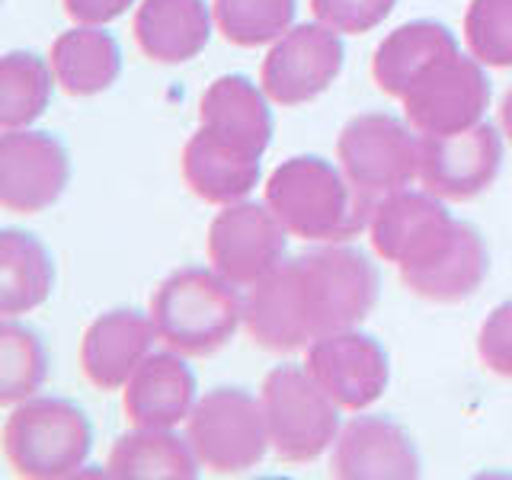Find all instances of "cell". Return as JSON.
<instances>
[{
    "label": "cell",
    "instance_id": "32",
    "mask_svg": "<svg viewBox=\"0 0 512 480\" xmlns=\"http://www.w3.org/2000/svg\"><path fill=\"white\" fill-rule=\"evenodd\" d=\"M61 4L77 26H106L135 7V0H61Z\"/></svg>",
    "mask_w": 512,
    "mask_h": 480
},
{
    "label": "cell",
    "instance_id": "10",
    "mask_svg": "<svg viewBox=\"0 0 512 480\" xmlns=\"http://www.w3.org/2000/svg\"><path fill=\"white\" fill-rule=\"evenodd\" d=\"M285 224L263 202L221 205L208 224V263L237 288H253L285 256Z\"/></svg>",
    "mask_w": 512,
    "mask_h": 480
},
{
    "label": "cell",
    "instance_id": "22",
    "mask_svg": "<svg viewBox=\"0 0 512 480\" xmlns=\"http://www.w3.org/2000/svg\"><path fill=\"white\" fill-rule=\"evenodd\" d=\"M183 180L202 202H244L260 183V157H250L199 128L183 148Z\"/></svg>",
    "mask_w": 512,
    "mask_h": 480
},
{
    "label": "cell",
    "instance_id": "24",
    "mask_svg": "<svg viewBox=\"0 0 512 480\" xmlns=\"http://www.w3.org/2000/svg\"><path fill=\"white\" fill-rule=\"evenodd\" d=\"M55 288L52 253L36 234L0 231V314L20 317L42 308Z\"/></svg>",
    "mask_w": 512,
    "mask_h": 480
},
{
    "label": "cell",
    "instance_id": "33",
    "mask_svg": "<svg viewBox=\"0 0 512 480\" xmlns=\"http://www.w3.org/2000/svg\"><path fill=\"white\" fill-rule=\"evenodd\" d=\"M500 125H503V135L512 141V90L503 96V103H500Z\"/></svg>",
    "mask_w": 512,
    "mask_h": 480
},
{
    "label": "cell",
    "instance_id": "8",
    "mask_svg": "<svg viewBox=\"0 0 512 480\" xmlns=\"http://www.w3.org/2000/svg\"><path fill=\"white\" fill-rule=\"evenodd\" d=\"M340 32L324 23H301L272 42L260 68V87L276 106L295 109L324 96L343 71Z\"/></svg>",
    "mask_w": 512,
    "mask_h": 480
},
{
    "label": "cell",
    "instance_id": "12",
    "mask_svg": "<svg viewBox=\"0 0 512 480\" xmlns=\"http://www.w3.org/2000/svg\"><path fill=\"white\" fill-rule=\"evenodd\" d=\"M503 167V138L477 122L455 135H420V183L448 202H471L487 192Z\"/></svg>",
    "mask_w": 512,
    "mask_h": 480
},
{
    "label": "cell",
    "instance_id": "17",
    "mask_svg": "<svg viewBox=\"0 0 512 480\" xmlns=\"http://www.w3.org/2000/svg\"><path fill=\"white\" fill-rule=\"evenodd\" d=\"M196 375L180 352H151L122 391L128 423L138 429H173L196 410Z\"/></svg>",
    "mask_w": 512,
    "mask_h": 480
},
{
    "label": "cell",
    "instance_id": "11",
    "mask_svg": "<svg viewBox=\"0 0 512 480\" xmlns=\"http://www.w3.org/2000/svg\"><path fill=\"white\" fill-rule=\"evenodd\" d=\"M71 180L68 148L52 132L10 128L0 135V205L16 215L52 208Z\"/></svg>",
    "mask_w": 512,
    "mask_h": 480
},
{
    "label": "cell",
    "instance_id": "1",
    "mask_svg": "<svg viewBox=\"0 0 512 480\" xmlns=\"http://www.w3.org/2000/svg\"><path fill=\"white\" fill-rule=\"evenodd\" d=\"M378 269L352 247L292 256L244 298V330L266 352H298L320 336L359 327L378 304Z\"/></svg>",
    "mask_w": 512,
    "mask_h": 480
},
{
    "label": "cell",
    "instance_id": "9",
    "mask_svg": "<svg viewBox=\"0 0 512 480\" xmlns=\"http://www.w3.org/2000/svg\"><path fill=\"white\" fill-rule=\"evenodd\" d=\"M404 116L420 135H455L474 128L490 106V80L474 55L442 58L404 93Z\"/></svg>",
    "mask_w": 512,
    "mask_h": 480
},
{
    "label": "cell",
    "instance_id": "7",
    "mask_svg": "<svg viewBox=\"0 0 512 480\" xmlns=\"http://www.w3.org/2000/svg\"><path fill=\"white\" fill-rule=\"evenodd\" d=\"M336 157L352 186L375 202L420 180V138L388 112H362L343 125Z\"/></svg>",
    "mask_w": 512,
    "mask_h": 480
},
{
    "label": "cell",
    "instance_id": "15",
    "mask_svg": "<svg viewBox=\"0 0 512 480\" xmlns=\"http://www.w3.org/2000/svg\"><path fill=\"white\" fill-rule=\"evenodd\" d=\"M423 461L410 432L388 416H356L333 442L330 477L340 480H413Z\"/></svg>",
    "mask_w": 512,
    "mask_h": 480
},
{
    "label": "cell",
    "instance_id": "20",
    "mask_svg": "<svg viewBox=\"0 0 512 480\" xmlns=\"http://www.w3.org/2000/svg\"><path fill=\"white\" fill-rule=\"evenodd\" d=\"M215 13L205 0H141L135 10V42L157 64H183L205 52Z\"/></svg>",
    "mask_w": 512,
    "mask_h": 480
},
{
    "label": "cell",
    "instance_id": "14",
    "mask_svg": "<svg viewBox=\"0 0 512 480\" xmlns=\"http://www.w3.org/2000/svg\"><path fill=\"white\" fill-rule=\"evenodd\" d=\"M452 212L442 205L439 196L416 189H400L375 202L372 221H368V237L384 263L397 269L420 266L432 253H439L442 244L455 231Z\"/></svg>",
    "mask_w": 512,
    "mask_h": 480
},
{
    "label": "cell",
    "instance_id": "4",
    "mask_svg": "<svg viewBox=\"0 0 512 480\" xmlns=\"http://www.w3.org/2000/svg\"><path fill=\"white\" fill-rule=\"evenodd\" d=\"M10 468L29 480L74 477L93 452L87 413L61 397L20 400L0 432Z\"/></svg>",
    "mask_w": 512,
    "mask_h": 480
},
{
    "label": "cell",
    "instance_id": "21",
    "mask_svg": "<svg viewBox=\"0 0 512 480\" xmlns=\"http://www.w3.org/2000/svg\"><path fill=\"white\" fill-rule=\"evenodd\" d=\"M458 52V39L442 23L416 20L397 26L391 36L375 48L372 58V77L381 93L404 100V93L420 80L426 71H432L442 58Z\"/></svg>",
    "mask_w": 512,
    "mask_h": 480
},
{
    "label": "cell",
    "instance_id": "5",
    "mask_svg": "<svg viewBox=\"0 0 512 480\" xmlns=\"http://www.w3.org/2000/svg\"><path fill=\"white\" fill-rule=\"evenodd\" d=\"M263 413L272 452L285 464L317 461L340 436V404L304 365H276L263 381Z\"/></svg>",
    "mask_w": 512,
    "mask_h": 480
},
{
    "label": "cell",
    "instance_id": "29",
    "mask_svg": "<svg viewBox=\"0 0 512 480\" xmlns=\"http://www.w3.org/2000/svg\"><path fill=\"white\" fill-rule=\"evenodd\" d=\"M464 42L487 68H512V0H471Z\"/></svg>",
    "mask_w": 512,
    "mask_h": 480
},
{
    "label": "cell",
    "instance_id": "31",
    "mask_svg": "<svg viewBox=\"0 0 512 480\" xmlns=\"http://www.w3.org/2000/svg\"><path fill=\"white\" fill-rule=\"evenodd\" d=\"M477 356L493 375L512 378V301L496 304L484 324H480Z\"/></svg>",
    "mask_w": 512,
    "mask_h": 480
},
{
    "label": "cell",
    "instance_id": "27",
    "mask_svg": "<svg viewBox=\"0 0 512 480\" xmlns=\"http://www.w3.org/2000/svg\"><path fill=\"white\" fill-rule=\"evenodd\" d=\"M48 378V356L36 330L4 317L0 324V404L16 407L36 397Z\"/></svg>",
    "mask_w": 512,
    "mask_h": 480
},
{
    "label": "cell",
    "instance_id": "26",
    "mask_svg": "<svg viewBox=\"0 0 512 480\" xmlns=\"http://www.w3.org/2000/svg\"><path fill=\"white\" fill-rule=\"evenodd\" d=\"M55 84L52 61L32 52H7L0 61V128H29L52 103Z\"/></svg>",
    "mask_w": 512,
    "mask_h": 480
},
{
    "label": "cell",
    "instance_id": "25",
    "mask_svg": "<svg viewBox=\"0 0 512 480\" xmlns=\"http://www.w3.org/2000/svg\"><path fill=\"white\" fill-rule=\"evenodd\" d=\"M199 458L189 439L173 429H138L112 445L106 461V477L119 480H196Z\"/></svg>",
    "mask_w": 512,
    "mask_h": 480
},
{
    "label": "cell",
    "instance_id": "28",
    "mask_svg": "<svg viewBox=\"0 0 512 480\" xmlns=\"http://www.w3.org/2000/svg\"><path fill=\"white\" fill-rule=\"evenodd\" d=\"M215 26L237 48L279 42L295 23L298 0H212Z\"/></svg>",
    "mask_w": 512,
    "mask_h": 480
},
{
    "label": "cell",
    "instance_id": "30",
    "mask_svg": "<svg viewBox=\"0 0 512 480\" xmlns=\"http://www.w3.org/2000/svg\"><path fill=\"white\" fill-rule=\"evenodd\" d=\"M397 7V0H311L317 23H324L343 36H365L378 29Z\"/></svg>",
    "mask_w": 512,
    "mask_h": 480
},
{
    "label": "cell",
    "instance_id": "16",
    "mask_svg": "<svg viewBox=\"0 0 512 480\" xmlns=\"http://www.w3.org/2000/svg\"><path fill=\"white\" fill-rule=\"evenodd\" d=\"M157 327L151 314L135 308H116L96 317L80 340V368L100 391H119L135 375V368L151 356Z\"/></svg>",
    "mask_w": 512,
    "mask_h": 480
},
{
    "label": "cell",
    "instance_id": "23",
    "mask_svg": "<svg viewBox=\"0 0 512 480\" xmlns=\"http://www.w3.org/2000/svg\"><path fill=\"white\" fill-rule=\"evenodd\" d=\"M52 71L64 93L96 96L109 90L122 74V48L112 32L100 26H74L52 45Z\"/></svg>",
    "mask_w": 512,
    "mask_h": 480
},
{
    "label": "cell",
    "instance_id": "13",
    "mask_svg": "<svg viewBox=\"0 0 512 480\" xmlns=\"http://www.w3.org/2000/svg\"><path fill=\"white\" fill-rule=\"evenodd\" d=\"M304 368L343 410H368L388 391L391 365L388 352L375 336L352 330H340L320 336L308 346Z\"/></svg>",
    "mask_w": 512,
    "mask_h": 480
},
{
    "label": "cell",
    "instance_id": "2",
    "mask_svg": "<svg viewBox=\"0 0 512 480\" xmlns=\"http://www.w3.org/2000/svg\"><path fill=\"white\" fill-rule=\"evenodd\" d=\"M266 205L292 237L308 244H346L368 228L375 199L324 157H288L269 173Z\"/></svg>",
    "mask_w": 512,
    "mask_h": 480
},
{
    "label": "cell",
    "instance_id": "18",
    "mask_svg": "<svg viewBox=\"0 0 512 480\" xmlns=\"http://www.w3.org/2000/svg\"><path fill=\"white\" fill-rule=\"evenodd\" d=\"M199 128L250 157H263L272 141V109L263 87L244 74H224L202 93Z\"/></svg>",
    "mask_w": 512,
    "mask_h": 480
},
{
    "label": "cell",
    "instance_id": "6",
    "mask_svg": "<svg viewBox=\"0 0 512 480\" xmlns=\"http://www.w3.org/2000/svg\"><path fill=\"white\" fill-rule=\"evenodd\" d=\"M186 439L208 474L237 477L266 458L269 429L263 400L244 388H215L199 397L189 416Z\"/></svg>",
    "mask_w": 512,
    "mask_h": 480
},
{
    "label": "cell",
    "instance_id": "19",
    "mask_svg": "<svg viewBox=\"0 0 512 480\" xmlns=\"http://www.w3.org/2000/svg\"><path fill=\"white\" fill-rule=\"evenodd\" d=\"M490 272V253L477 228L458 221L452 237L445 240L439 253H432L426 263L400 269L404 282L413 295L436 304H458L468 301Z\"/></svg>",
    "mask_w": 512,
    "mask_h": 480
},
{
    "label": "cell",
    "instance_id": "3",
    "mask_svg": "<svg viewBox=\"0 0 512 480\" xmlns=\"http://www.w3.org/2000/svg\"><path fill=\"white\" fill-rule=\"evenodd\" d=\"M151 320L160 343L180 356H212L244 324V298L215 269H176L151 295Z\"/></svg>",
    "mask_w": 512,
    "mask_h": 480
}]
</instances>
